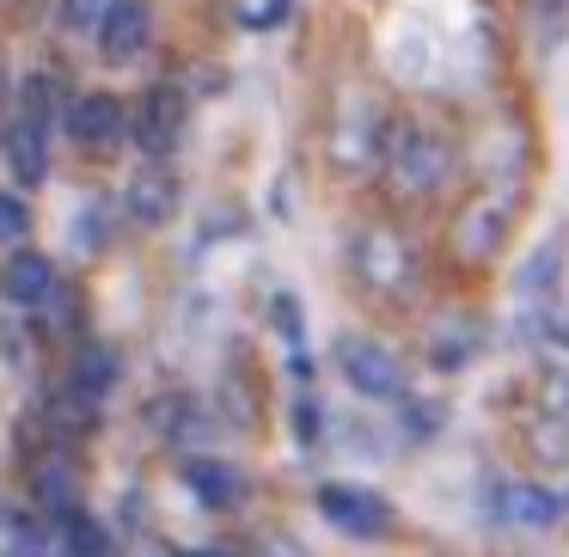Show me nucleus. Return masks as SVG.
Wrapping results in <instances>:
<instances>
[{
    "label": "nucleus",
    "instance_id": "nucleus-7",
    "mask_svg": "<svg viewBox=\"0 0 569 557\" xmlns=\"http://www.w3.org/2000/svg\"><path fill=\"white\" fill-rule=\"evenodd\" d=\"M68 136H74L87 153H111L117 141L129 136L123 99H111V92H80V99L68 105Z\"/></svg>",
    "mask_w": 569,
    "mask_h": 557
},
{
    "label": "nucleus",
    "instance_id": "nucleus-4",
    "mask_svg": "<svg viewBox=\"0 0 569 557\" xmlns=\"http://www.w3.org/2000/svg\"><path fill=\"white\" fill-rule=\"evenodd\" d=\"M319 515L349 539H386L392 533V508L386 496L361 490V484H319Z\"/></svg>",
    "mask_w": 569,
    "mask_h": 557
},
{
    "label": "nucleus",
    "instance_id": "nucleus-18",
    "mask_svg": "<svg viewBox=\"0 0 569 557\" xmlns=\"http://www.w3.org/2000/svg\"><path fill=\"white\" fill-rule=\"evenodd\" d=\"M104 7H111V0H62V26L80 31V38H92L99 19H104Z\"/></svg>",
    "mask_w": 569,
    "mask_h": 557
},
{
    "label": "nucleus",
    "instance_id": "nucleus-8",
    "mask_svg": "<svg viewBox=\"0 0 569 557\" xmlns=\"http://www.w3.org/2000/svg\"><path fill=\"white\" fill-rule=\"evenodd\" d=\"M129 136L141 141V148L153 153V160H166V153L184 141V92H172V87H153V92H141V105H136V123H129Z\"/></svg>",
    "mask_w": 569,
    "mask_h": 557
},
{
    "label": "nucleus",
    "instance_id": "nucleus-13",
    "mask_svg": "<svg viewBox=\"0 0 569 557\" xmlns=\"http://www.w3.org/2000/svg\"><path fill=\"white\" fill-rule=\"evenodd\" d=\"M184 490L197 496L202 508H233L239 503V471L227 459H184Z\"/></svg>",
    "mask_w": 569,
    "mask_h": 557
},
{
    "label": "nucleus",
    "instance_id": "nucleus-5",
    "mask_svg": "<svg viewBox=\"0 0 569 557\" xmlns=\"http://www.w3.org/2000/svg\"><path fill=\"white\" fill-rule=\"evenodd\" d=\"M508 221H515V197L508 190H483V197L466 202V215H459V258L466 263H490L496 251L508 246Z\"/></svg>",
    "mask_w": 569,
    "mask_h": 557
},
{
    "label": "nucleus",
    "instance_id": "nucleus-15",
    "mask_svg": "<svg viewBox=\"0 0 569 557\" xmlns=\"http://www.w3.org/2000/svg\"><path fill=\"white\" fill-rule=\"evenodd\" d=\"M56 533H62L68 557H111V533H104L99 520L87 515V508H68V515H56Z\"/></svg>",
    "mask_w": 569,
    "mask_h": 557
},
{
    "label": "nucleus",
    "instance_id": "nucleus-2",
    "mask_svg": "<svg viewBox=\"0 0 569 557\" xmlns=\"http://www.w3.org/2000/svg\"><path fill=\"white\" fill-rule=\"evenodd\" d=\"M337 374H343L361 398H405V386H410L405 361H398L380 337H361V331L337 337Z\"/></svg>",
    "mask_w": 569,
    "mask_h": 557
},
{
    "label": "nucleus",
    "instance_id": "nucleus-10",
    "mask_svg": "<svg viewBox=\"0 0 569 557\" xmlns=\"http://www.w3.org/2000/svg\"><path fill=\"white\" fill-rule=\"evenodd\" d=\"M0 295L13 300V307H50L56 295V263L43 251H13L7 270H0Z\"/></svg>",
    "mask_w": 569,
    "mask_h": 557
},
{
    "label": "nucleus",
    "instance_id": "nucleus-17",
    "mask_svg": "<svg viewBox=\"0 0 569 557\" xmlns=\"http://www.w3.org/2000/svg\"><path fill=\"white\" fill-rule=\"evenodd\" d=\"M26 233H31V209H26V197L0 190V246H19Z\"/></svg>",
    "mask_w": 569,
    "mask_h": 557
},
{
    "label": "nucleus",
    "instance_id": "nucleus-3",
    "mask_svg": "<svg viewBox=\"0 0 569 557\" xmlns=\"http://www.w3.org/2000/svg\"><path fill=\"white\" fill-rule=\"evenodd\" d=\"M356 270L373 295L405 300L410 288H417V251H410L405 233H392V227H368V233L356 239Z\"/></svg>",
    "mask_w": 569,
    "mask_h": 557
},
{
    "label": "nucleus",
    "instance_id": "nucleus-12",
    "mask_svg": "<svg viewBox=\"0 0 569 557\" xmlns=\"http://www.w3.org/2000/svg\"><path fill=\"white\" fill-rule=\"evenodd\" d=\"M123 209H129V221H136V227H166L178 215V178L160 172V166H148L141 178H129Z\"/></svg>",
    "mask_w": 569,
    "mask_h": 557
},
{
    "label": "nucleus",
    "instance_id": "nucleus-14",
    "mask_svg": "<svg viewBox=\"0 0 569 557\" xmlns=\"http://www.w3.org/2000/svg\"><path fill=\"white\" fill-rule=\"evenodd\" d=\"M117 368H123V361H117L111 344H80V349H74V374H68V386H74V392H87V398H104V392L117 386Z\"/></svg>",
    "mask_w": 569,
    "mask_h": 557
},
{
    "label": "nucleus",
    "instance_id": "nucleus-11",
    "mask_svg": "<svg viewBox=\"0 0 569 557\" xmlns=\"http://www.w3.org/2000/svg\"><path fill=\"white\" fill-rule=\"evenodd\" d=\"M0 148H7V166H13L19 185H43V172H50V129H43V117H19L0 136Z\"/></svg>",
    "mask_w": 569,
    "mask_h": 557
},
{
    "label": "nucleus",
    "instance_id": "nucleus-9",
    "mask_svg": "<svg viewBox=\"0 0 569 557\" xmlns=\"http://www.w3.org/2000/svg\"><path fill=\"white\" fill-rule=\"evenodd\" d=\"M92 38H99V56H104V62H136V56L148 50V38H153L148 0H111Z\"/></svg>",
    "mask_w": 569,
    "mask_h": 557
},
{
    "label": "nucleus",
    "instance_id": "nucleus-16",
    "mask_svg": "<svg viewBox=\"0 0 569 557\" xmlns=\"http://www.w3.org/2000/svg\"><path fill=\"white\" fill-rule=\"evenodd\" d=\"M31 490H38V503L50 508V515H68L74 503V471H68V459H43L38 478H31Z\"/></svg>",
    "mask_w": 569,
    "mask_h": 557
},
{
    "label": "nucleus",
    "instance_id": "nucleus-1",
    "mask_svg": "<svg viewBox=\"0 0 569 557\" xmlns=\"http://www.w3.org/2000/svg\"><path fill=\"white\" fill-rule=\"evenodd\" d=\"M386 178H392L398 197H435L453 178V141L435 123L405 117V123L386 129Z\"/></svg>",
    "mask_w": 569,
    "mask_h": 557
},
{
    "label": "nucleus",
    "instance_id": "nucleus-6",
    "mask_svg": "<svg viewBox=\"0 0 569 557\" xmlns=\"http://www.w3.org/2000/svg\"><path fill=\"white\" fill-rule=\"evenodd\" d=\"M490 515L502 520V527H520V533H551L557 515H563V503H557V490H545V484H532V478H496Z\"/></svg>",
    "mask_w": 569,
    "mask_h": 557
}]
</instances>
